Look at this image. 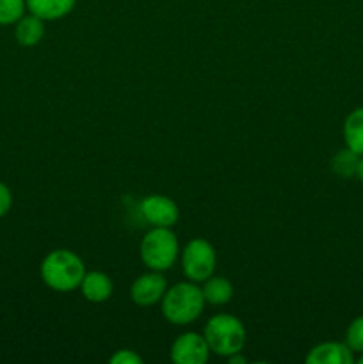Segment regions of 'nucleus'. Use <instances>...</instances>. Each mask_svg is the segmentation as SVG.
Instances as JSON below:
<instances>
[{"mask_svg": "<svg viewBox=\"0 0 363 364\" xmlns=\"http://www.w3.org/2000/svg\"><path fill=\"white\" fill-rule=\"evenodd\" d=\"M80 288L89 302H105L112 295V281L103 272H85Z\"/></svg>", "mask_w": 363, "mask_h": 364, "instance_id": "10", "label": "nucleus"}, {"mask_svg": "<svg viewBox=\"0 0 363 364\" xmlns=\"http://www.w3.org/2000/svg\"><path fill=\"white\" fill-rule=\"evenodd\" d=\"M25 0H0V25L16 23L25 13Z\"/></svg>", "mask_w": 363, "mask_h": 364, "instance_id": "16", "label": "nucleus"}, {"mask_svg": "<svg viewBox=\"0 0 363 364\" xmlns=\"http://www.w3.org/2000/svg\"><path fill=\"white\" fill-rule=\"evenodd\" d=\"M167 290V283L160 274L155 270L149 274H144L139 279L134 281L130 288V297L132 301L137 306H153L164 297Z\"/></svg>", "mask_w": 363, "mask_h": 364, "instance_id": "8", "label": "nucleus"}, {"mask_svg": "<svg viewBox=\"0 0 363 364\" xmlns=\"http://www.w3.org/2000/svg\"><path fill=\"white\" fill-rule=\"evenodd\" d=\"M308 364H352L356 361L354 352L347 347V343L338 341H324L310 350L305 359Z\"/></svg>", "mask_w": 363, "mask_h": 364, "instance_id": "9", "label": "nucleus"}, {"mask_svg": "<svg viewBox=\"0 0 363 364\" xmlns=\"http://www.w3.org/2000/svg\"><path fill=\"white\" fill-rule=\"evenodd\" d=\"M210 355L205 336L196 333L182 334L171 347V359L177 364H205Z\"/></svg>", "mask_w": 363, "mask_h": 364, "instance_id": "7", "label": "nucleus"}, {"mask_svg": "<svg viewBox=\"0 0 363 364\" xmlns=\"http://www.w3.org/2000/svg\"><path fill=\"white\" fill-rule=\"evenodd\" d=\"M109 361L112 364H141L142 358L134 350H117Z\"/></svg>", "mask_w": 363, "mask_h": 364, "instance_id": "18", "label": "nucleus"}, {"mask_svg": "<svg viewBox=\"0 0 363 364\" xmlns=\"http://www.w3.org/2000/svg\"><path fill=\"white\" fill-rule=\"evenodd\" d=\"M184 274L192 283H205L216 269V251L210 242L203 238H194L189 242L182 255Z\"/></svg>", "mask_w": 363, "mask_h": 364, "instance_id": "5", "label": "nucleus"}, {"mask_svg": "<svg viewBox=\"0 0 363 364\" xmlns=\"http://www.w3.org/2000/svg\"><path fill=\"white\" fill-rule=\"evenodd\" d=\"M356 178L363 183V156H359V162H358V169H356Z\"/></svg>", "mask_w": 363, "mask_h": 364, "instance_id": "20", "label": "nucleus"}, {"mask_svg": "<svg viewBox=\"0 0 363 364\" xmlns=\"http://www.w3.org/2000/svg\"><path fill=\"white\" fill-rule=\"evenodd\" d=\"M359 364H363V354H359V359H358Z\"/></svg>", "mask_w": 363, "mask_h": 364, "instance_id": "22", "label": "nucleus"}, {"mask_svg": "<svg viewBox=\"0 0 363 364\" xmlns=\"http://www.w3.org/2000/svg\"><path fill=\"white\" fill-rule=\"evenodd\" d=\"M11 205H13V196H11V191L7 188V185H4L0 181V217L6 215L11 210Z\"/></svg>", "mask_w": 363, "mask_h": 364, "instance_id": "19", "label": "nucleus"}, {"mask_svg": "<svg viewBox=\"0 0 363 364\" xmlns=\"http://www.w3.org/2000/svg\"><path fill=\"white\" fill-rule=\"evenodd\" d=\"M358 162H359V155H356L354 151L345 148L333 156V160H331V169H333L335 174H338V176L351 178V176H356Z\"/></svg>", "mask_w": 363, "mask_h": 364, "instance_id": "15", "label": "nucleus"}, {"mask_svg": "<svg viewBox=\"0 0 363 364\" xmlns=\"http://www.w3.org/2000/svg\"><path fill=\"white\" fill-rule=\"evenodd\" d=\"M205 308V297L196 283H178L166 290L162 297V315L174 326L194 322Z\"/></svg>", "mask_w": 363, "mask_h": 364, "instance_id": "2", "label": "nucleus"}, {"mask_svg": "<svg viewBox=\"0 0 363 364\" xmlns=\"http://www.w3.org/2000/svg\"><path fill=\"white\" fill-rule=\"evenodd\" d=\"M43 34H45V25H43V20L36 14H28V16H21L20 20L16 21V31H14V36H16V41L20 43L21 46H34L41 41Z\"/></svg>", "mask_w": 363, "mask_h": 364, "instance_id": "13", "label": "nucleus"}, {"mask_svg": "<svg viewBox=\"0 0 363 364\" xmlns=\"http://www.w3.org/2000/svg\"><path fill=\"white\" fill-rule=\"evenodd\" d=\"M141 213L153 228H171L178 223V206L166 196H148L141 201Z\"/></svg>", "mask_w": 363, "mask_h": 364, "instance_id": "6", "label": "nucleus"}, {"mask_svg": "<svg viewBox=\"0 0 363 364\" xmlns=\"http://www.w3.org/2000/svg\"><path fill=\"white\" fill-rule=\"evenodd\" d=\"M345 343L354 354H363V315L356 316L345 331Z\"/></svg>", "mask_w": 363, "mask_h": 364, "instance_id": "17", "label": "nucleus"}, {"mask_svg": "<svg viewBox=\"0 0 363 364\" xmlns=\"http://www.w3.org/2000/svg\"><path fill=\"white\" fill-rule=\"evenodd\" d=\"M228 361H230L231 364H244V363H246V359L242 358V355L233 354V355H230V358H228Z\"/></svg>", "mask_w": 363, "mask_h": 364, "instance_id": "21", "label": "nucleus"}, {"mask_svg": "<svg viewBox=\"0 0 363 364\" xmlns=\"http://www.w3.org/2000/svg\"><path fill=\"white\" fill-rule=\"evenodd\" d=\"M85 267L80 256L66 249H57L46 255L41 263V279L56 291H71L80 287Z\"/></svg>", "mask_w": 363, "mask_h": 364, "instance_id": "1", "label": "nucleus"}, {"mask_svg": "<svg viewBox=\"0 0 363 364\" xmlns=\"http://www.w3.org/2000/svg\"><path fill=\"white\" fill-rule=\"evenodd\" d=\"M345 148L363 156V107H358L347 114L344 121Z\"/></svg>", "mask_w": 363, "mask_h": 364, "instance_id": "12", "label": "nucleus"}, {"mask_svg": "<svg viewBox=\"0 0 363 364\" xmlns=\"http://www.w3.org/2000/svg\"><path fill=\"white\" fill-rule=\"evenodd\" d=\"M206 343L210 352L230 358L233 354H241L246 345V329L238 318L233 315H216L206 322L205 326Z\"/></svg>", "mask_w": 363, "mask_h": 364, "instance_id": "3", "label": "nucleus"}, {"mask_svg": "<svg viewBox=\"0 0 363 364\" xmlns=\"http://www.w3.org/2000/svg\"><path fill=\"white\" fill-rule=\"evenodd\" d=\"M178 258V240L169 228H153L141 242V259L155 272L171 269Z\"/></svg>", "mask_w": 363, "mask_h": 364, "instance_id": "4", "label": "nucleus"}, {"mask_svg": "<svg viewBox=\"0 0 363 364\" xmlns=\"http://www.w3.org/2000/svg\"><path fill=\"white\" fill-rule=\"evenodd\" d=\"M77 0H25L27 9L41 20H59L75 7Z\"/></svg>", "mask_w": 363, "mask_h": 364, "instance_id": "11", "label": "nucleus"}, {"mask_svg": "<svg viewBox=\"0 0 363 364\" xmlns=\"http://www.w3.org/2000/svg\"><path fill=\"white\" fill-rule=\"evenodd\" d=\"M203 297H205V302H210V304H226V302L231 301L233 297V284L230 283L224 277H212L205 281L201 288Z\"/></svg>", "mask_w": 363, "mask_h": 364, "instance_id": "14", "label": "nucleus"}]
</instances>
